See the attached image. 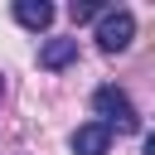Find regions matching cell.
<instances>
[{
	"label": "cell",
	"instance_id": "cell-1",
	"mask_svg": "<svg viewBox=\"0 0 155 155\" xmlns=\"http://www.w3.org/2000/svg\"><path fill=\"white\" fill-rule=\"evenodd\" d=\"M92 111L102 116V126H107V131H121V136H136V131H140L136 102H131L116 82H107V87H97V92H92Z\"/></svg>",
	"mask_w": 155,
	"mask_h": 155
},
{
	"label": "cell",
	"instance_id": "cell-2",
	"mask_svg": "<svg viewBox=\"0 0 155 155\" xmlns=\"http://www.w3.org/2000/svg\"><path fill=\"white\" fill-rule=\"evenodd\" d=\"M131 39H136L131 10H102L97 15V48L102 53H121V48H131Z\"/></svg>",
	"mask_w": 155,
	"mask_h": 155
},
{
	"label": "cell",
	"instance_id": "cell-7",
	"mask_svg": "<svg viewBox=\"0 0 155 155\" xmlns=\"http://www.w3.org/2000/svg\"><path fill=\"white\" fill-rule=\"evenodd\" d=\"M0 97H5V78H0Z\"/></svg>",
	"mask_w": 155,
	"mask_h": 155
},
{
	"label": "cell",
	"instance_id": "cell-5",
	"mask_svg": "<svg viewBox=\"0 0 155 155\" xmlns=\"http://www.w3.org/2000/svg\"><path fill=\"white\" fill-rule=\"evenodd\" d=\"M53 15H58V10H53L48 0H15V19H19L24 29H34V34H39V29H48V24H53Z\"/></svg>",
	"mask_w": 155,
	"mask_h": 155
},
{
	"label": "cell",
	"instance_id": "cell-4",
	"mask_svg": "<svg viewBox=\"0 0 155 155\" xmlns=\"http://www.w3.org/2000/svg\"><path fill=\"white\" fill-rule=\"evenodd\" d=\"M68 63H78V39H44V44H39V68L58 73V68H68Z\"/></svg>",
	"mask_w": 155,
	"mask_h": 155
},
{
	"label": "cell",
	"instance_id": "cell-3",
	"mask_svg": "<svg viewBox=\"0 0 155 155\" xmlns=\"http://www.w3.org/2000/svg\"><path fill=\"white\" fill-rule=\"evenodd\" d=\"M73 155H107L111 150V131L102 126V121H87V126H78L73 131Z\"/></svg>",
	"mask_w": 155,
	"mask_h": 155
},
{
	"label": "cell",
	"instance_id": "cell-6",
	"mask_svg": "<svg viewBox=\"0 0 155 155\" xmlns=\"http://www.w3.org/2000/svg\"><path fill=\"white\" fill-rule=\"evenodd\" d=\"M68 15H73V24H87V19H97V15H102V5H97V0H82V5H78V0H73V10H68Z\"/></svg>",
	"mask_w": 155,
	"mask_h": 155
}]
</instances>
